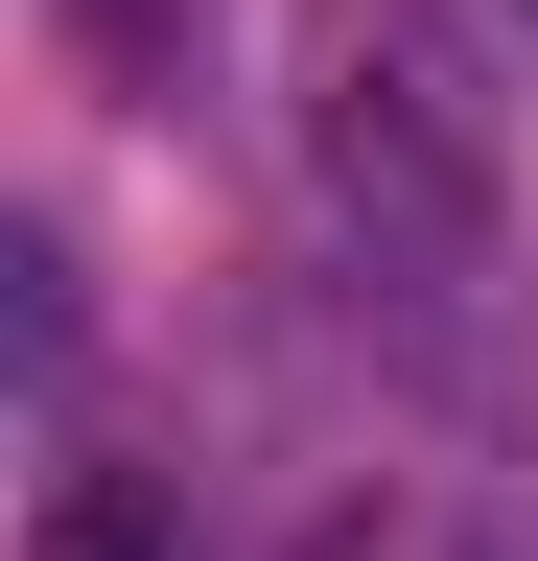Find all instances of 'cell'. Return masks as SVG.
I'll return each mask as SVG.
<instances>
[{
    "label": "cell",
    "mask_w": 538,
    "mask_h": 561,
    "mask_svg": "<svg viewBox=\"0 0 538 561\" xmlns=\"http://www.w3.org/2000/svg\"><path fill=\"white\" fill-rule=\"evenodd\" d=\"M47 561H164V538H141V491H47Z\"/></svg>",
    "instance_id": "cell-2"
},
{
    "label": "cell",
    "mask_w": 538,
    "mask_h": 561,
    "mask_svg": "<svg viewBox=\"0 0 538 561\" xmlns=\"http://www.w3.org/2000/svg\"><path fill=\"white\" fill-rule=\"evenodd\" d=\"M305 187H328V234L398 257V280H445V257H492V210H515V94H492V47L445 24V0H305Z\"/></svg>",
    "instance_id": "cell-1"
}]
</instances>
